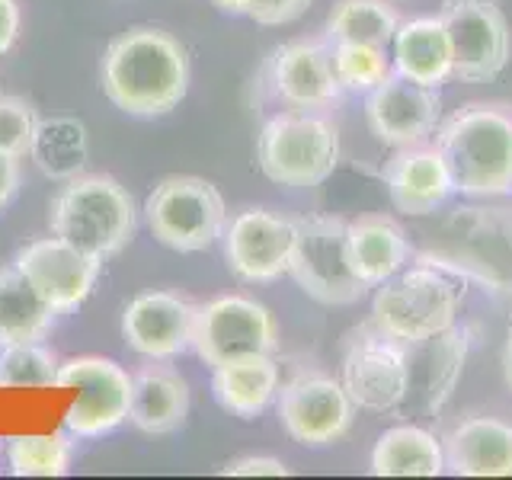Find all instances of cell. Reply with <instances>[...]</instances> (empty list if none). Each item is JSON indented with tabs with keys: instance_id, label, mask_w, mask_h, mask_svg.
Instances as JSON below:
<instances>
[{
	"instance_id": "cell-1",
	"label": "cell",
	"mask_w": 512,
	"mask_h": 480,
	"mask_svg": "<svg viewBox=\"0 0 512 480\" xmlns=\"http://www.w3.org/2000/svg\"><path fill=\"white\" fill-rule=\"evenodd\" d=\"M192 64L186 45L157 26H132L106 45L100 87L125 116H167L186 100Z\"/></svg>"
},
{
	"instance_id": "cell-2",
	"label": "cell",
	"mask_w": 512,
	"mask_h": 480,
	"mask_svg": "<svg viewBox=\"0 0 512 480\" xmlns=\"http://www.w3.org/2000/svg\"><path fill=\"white\" fill-rule=\"evenodd\" d=\"M436 148L461 196L512 192V109L471 103L436 128Z\"/></svg>"
},
{
	"instance_id": "cell-3",
	"label": "cell",
	"mask_w": 512,
	"mask_h": 480,
	"mask_svg": "<svg viewBox=\"0 0 512 480\" xmlns=\"http://www.w3.org/2000/svg\"><path fill=\"white\" fill-rule=\"evenodd\" d=\"M52 234L80 247L84 253L109 256L122 253L138 231V205L116 176L80 173L64 180L48 205Z\"/></svg>"
},
{
	"instance_id": "cell-4",
	"label": "cell",
	"mask_w": 512,
	"mask_h": 480,
	"mask_svg": "<svg viewBox=\"0 0 512 480\" xmlns=\"http://www.w3.org/2000/svg\"><path fill=\"white\" fill-rule=\"evenodd\" d=\"M461 292L436 269L413 266L378 285L372 301V324L404 346H423L455 327Z\"/></svg>"
},
{
	"instance_id": "cell-5",
	"label": "cell",
	"mask_w": 512,
	"mask_h": 480,
	"mask_svg": "<svg viewBox=\"0 0 512 480\" xmlns=\"http://www.w3.org/2000/svg\"><path fill=\"white\" fill-rule=\"evenodd\" d=\"M256 160L269 183L311 189L340 164V132L320 112L288 109L263 125L256 138Z\"/></svg>"
},
{
	"instance_id": "cell-6",
	"label": "cell",
	"mask_w": 512,
	"mask_h": 480,
	"mask_svg": "<svg viewBox=\"0 0 512 480\" xmlns=\"http://www.w3.org/2000/svg\"><path fill=\"white\" fill-rule=\"evenodd\" d=\"M288 276L304 295L327 304L346 308L356 304L368 285L356 276L346 244V221L333 215H304L295 218V247Z\"/></svg>"
},
{
	"instance_id": "cell-7",
	"label": "cell",
	"mask_w": 512,
	"mask_h": 480,
	"mask_svg": "<svg viewBox=\"0 0 512 480\" xmlns=\"http://www.w3.org/2000/svg\"><path fill=\"white\" fill-rule=\"evenodd\" d=\"M151 234L176 253H199L221 240L228 228V205L202 176H167L144 202Z\"/></svg>"
},
{
	"instance_id": "cell-8",
	"label": "cell",
	"mask_w": 512,
	"mask_h": 480,
	"mask_svg": "<svg viewBox=\"0 0 512 480\" xmlns=\"http://www.w3.org/2000/svg\"><path fill=\"white\" fill-rule=\"evenodd\" d=\"M192 349L212 368L247 356H276V317H272L266 304L247 295H221L205 304H196Z\"/></svg>"
},
{
	"instance_id": "cell-9",
	"label": "cell",
	"mask_w": 512,
	"mask_h": 480,
	"mask_svg": "<svg viewBox=\"0 0 512 480\" xmlns=\"http://www.w3.org/2000/svg\"><path fill=\"white\" fill-rule=\"evenodd\" d=\"M439 20L452 45V77L487 84L500 77L512 58V32L493 0H445Z\"/></svg>"
},
{
	"instance_id": "cell-10",
	"label": "cell",
	"mask_w": 512,
	"mask_h": 480,
	"mask_svg": "<svg viewBox=\"0 0 512 480\" xmlns=\"http://www.w3.org/2000/svg\"><path fill=\"white\" fill-rule=\"evenodd\" d=\"M58 388H77L80 397L64 416V429L77 439L106 436L128 420L132 375L116 359L77 356L58 365Z\"/></svg>"
},
{
	"instance_id": "cell-11",
	"label": "cell",
	"mask_w": 512,
	"mask_h": 480,
	"mask_svg": "<svg viewBox=\"0 0 512 480\" xmlns=\"http://www.w3.org/2000/svg\"><path fill=\"white\" fill-rule=\"evenodd\" d=\"M276 413L285 436L304 448H327L340 442L356 420V404L343 381L308 372L282 384L276 394Z\"/></svg>"
},
{
	"instance_id": "cell-12",
	"label": "cell",
	"mask_w": 512,
	"mask_h": 480,
	"mask_svg": "<svg viewBox=\"0 0 512 480\" xmlns=\"http://www.w3.org/2000/svg\"><path fill=\"white\" fill-rule=\"evenodd\" d=\"M343 388L356 410L388 413L410 394V359L407 346L384 336L381 330L352 340L343 359Z\"/></svg>"
},
{
	"instance_id": "cell-13",
	"label": "cell",
	"mask_w": 512,
	"mask_h": 480,
	"mask_svg": "<svg viewBox=\"0 0 512 480\" xmlns=\"http://www.w3.org/2000/svg\"><path fill=\"white\" fill-rule=\"evenodd\" d=\"M365 122L384 148H413L436 135L442 122V100L436 87L413 84L391 71L375 90L365 93Z\"/></svg>"
},
{
	"instance_id": "cell-14",
	"label": "cell",
	"mask_w": 512,
	"mask_h": 480,
	"mask_svg": "<svg viewBox=\"0 0 512 480\" xmlns=\"http://www.w3.org/2000/svg\"><path fill=\"white\" fill-rule=\"evenodd\" d=\"M13 266L32 282V288L52 304L58 314H68L80 308L96 279L103 272V260L93 253H84L80 247L68 244L61 237H39L26 244L13 256Z\"/></svg>"
},
{
	"instance_id": "cell-15",
	"label": "cell",
	"mask_w": 512,
	"mask_h": 480,
	"mask_svg": "<svg viewBox=\"0 0 512 480\" xmlns=\"http://www.w3.org/2000/svg\"><path fill=\"white\" fill-rule=\"evenodd\" d=\"M224 260L244 282H276L288 276L295 247V218L272 215L266 208L237 212L221 234Z\"/></svg>"
},
{
	"instance_id": "cell-16",
	"label": "cell",
	"mask_w": 512,
	"mask_h": 480,
	"mask_svg": "<svg viewBox=\"0 0 512 480\" xmlns=\"http://www.w3.org/2000/svg\"><path fill=\"white\" fill-rule=\"evenodd\" d=\"M196 304L176 292H141L125 304L122 336L144 359H176L192 349Z\"/></svg>"
},
{
	"instance_id": "cell-17",
	"label": "cell",
	"mask_w": 512,
	"mask_h": 480,
	"mask_svg": "<svg viewBox=\"0 0 512 480\" xmlns=\"http://www.w3.org/2000/svg\"><path fill=\"white\" fill-rule=\"evenodd\" d=\"M272 87H276L285 106L304 112H320L340 103L343 87L333 71L330 42L298 39L276 48V55H272Z\"/></svg>"
},
{
	"instance_id": "cell-18",
	"label": "cell",
	"mask_w": 512,
	"mask_h": 480,
	"mask_svg": "<svg viewBox=\"0 0 512 480\" xmlns=\"http://www.w3.org/2000/svg\"><path fill=\"white\" fill-rule=\"evenodd\" d=\"M381 180L388 186L391 205L404 215H432L455 192L445 157L439 148H426V144L394 148L381 167Z\"/></svg>"
},
{
	"instance_id": "cell-19",
	"label": "cell",
	"mask_w": 512,
	"mask_h": 480,
	"mask_svg": "<svg viewBox=\"0 0 512 480\" xmlns=\"http://www.w3.org/2000/svg\"><path fill=\"white\" fill-rule=\"evenodd\" d=\"M445 471L458 477H512V423L468 416L442 439Z\"/></svg>"
},
{
	"instance_id": "cell-20",
	"label": "cell",
	"mask_w": 512,
	"mask_h": 480,
	"mask_svg": "<svg viewBox=\"0 0 512 480\" xmlns=\"http://www.w3.org/2000/svg\"><path fill=\"white\" fill-rule=\"evenodd\" d=\"M189 416V384L186 378L170 365H151L138 368L132 375V404H128V420L135 429L148 436H170Z\"/></svg>"
},
{
	"instance_id": "cell-21",
	"label": "cell",
	"mask_w": 512,
	"mask_h": 480,
	"mask_svg": "<svg viewBox=\"0 0 512 480\" xmlns=\"http://www.w3.org/2000/svg\"><path fill=\"white\" fill-rule=\"evenodd\" d=\"M346 244L352 269L368 288L388 282L410 260V240L388 215H359L356 221H346Z\"/></svg>"
},
{
	"instance_id": "cell-22",
	"label": "cell",
	"mask_w": 512,
	"mask_h": 480,
	"mask_svg": "<svg viewBox=\"0 0 512 480\" xmlns=\"http://www.w3.org/2000/svg\"><path fill=\"white\" fill-rule=\"evenodd\" d=\"M394 71L413 84L436 87L452 77V45L439 16H416V20L400 23L394 32Z\"/></svg>"
},
{
	"instance_id": "cell-23",
	"label": "cell",
	"mask_w": 512,
	"mask_h": 480,
	"mask_svg": "<svg viewBox=\"0 0 512 480\" xmlns=\"http://www.w3.org/2000/svg\"><path fill=\"white\" fill-rule=\"evenodd\" d=\"M212 394L221 410L256 420L279 394V365L272 356H247L212 368Z\"/></svg>"
},
{
	"instance_id": "cell-24",
	"label": "cell",
	"mask_w": 512,
	"mask_h": 480,
	"mask_svg": "<svg viewBox=\"0 0 512 480\" xmlns=\"http://www.w3.org/2000/svg\"><path fill=\"white\" fill-rule=\"evenodd\" d=\"M368 471L375 477H439L445 474L442 442L423 426H391L378 436Z\"/></svg>"
},
{
	"instance_id": "cell-25",
	"label": "cell",
	"mask_w": 512,
	"mask_h": 480,
	"mask_svg": "<svg viewBox=\"0 0 512 480\" xmlns=\"http://www.w3.org/2000/svg\"><path fill=\"white\" fill-rule=\"evenodd\" d=\"M55 314L58 311L32 288L20 269H0V346L45 340Z\"/></svg>"
},
{
	"instance_id": "cell-26",
	"label": "cell",
	"mask_w": 512,
	"mask_h": 480,
	"mask_svg": "<svg viewBox=\"0 0 512 480\" xmlns=\"http://www.w3.org/2000/svg\"><path fill=\"white\" fill-rule=\"evenodd\" d=\"M87 154H90V141H87L84 122L68 119V116L39 119L29 157L36 160V167L45 176H52V180H61V183L71 180V176H80L87 167Z\"/></svg>"
},
{
	"instance_id": "cell-27",
	"label": "cell",
	"mask_w": 512,
	"mask_h": 480,
	"mask_svg": "<svg viewBox=\"0 0 512 480\" xmlns=\"http://www.w3.org/2000/svg\"><path fill=\"white\" fill-rule=\"evenodd\" d=\"M400 16L384 0H340L327 16V42H365L388 48Z\"/></svg>"
},
{
	"instance_id": "cell-28",
	"label": "cell",
	"mask_w": 512,
	"mask_h": 480,
	"mask_svg": "<svg viewBox=\"0 0 512 480\" xmlns=\"http://www.w3.org/2000/svg\"><path fill=\"white\" fill-rule=\"evenodd\" d=\"M71 432L7 439V464L13 477H64L71 471Z\"/></svg>"
},
{
	"instance_id": "cell-29",
	"label": "cell",
	"mask_w": 512,
	"mask_h": 480,
	"mask_svg": "<svg viewBox=\"0 0 512 480\" xmlns=\"http://www.w3.org/2000/svg\"><path fill=\"white\" fill-rule=\"evenodd\" d=\"M333 71L343 93H368L394 71L388 48L365 42H330Z\"/></svg>"
},
{
	"instance_id": "cell-30",
	"label": "cell",
	"mask_w": 512,
	"mask_h": 480,
	"mask_svg": "<svg viewBox=\"0 0 512 480\" xmlns=\"http://www.w3.org/2000/svg\"><path fill=\"white\" fill-rule=\"evenodd\" d=\"M58 365L55 349L42 340L0 346V388H52Z\"/></svg>"
},
{
	"instance_id": "cell-31",
	"label": "cell",
	"mask_w": 512,
	"mask_h": 480,
	"mask_svg": "<svg viewBox=\"0 0 512 480\" xmlns=\"http://www.w3.org/2000/svg\"><path fill=\"white\" fill-rule=\"evenodd\" d=\"M39 116L20 96H0V151L13 157H29L36 138Z\"/></svg>"
},
{
	"instance_id": "cell-32",
	"label": "cell",
	"mask_w": 512,
	"mask_h": 480,
	"mask_svg": "<svg viewBox=\"0 0 512 480\" xmlns=\"http://www.w3.org/2000/svg\"><path fill=\"white\" fill-rule=\"evenodd\" d=\"M311 7V0H250V20L260 26H285Z\"/></svg>"
},
{
	"instance_id": "cell-33",
	"label": "cell",
	"mask_w": 512,
	"mask_h": 480,
	"mask_svg": "<svg viewBox=\"0 0 512 480\" xmlns=\"http://www.w3.org/2000/svg\"><path fill=\"white\" fill-rule=\"evenodd\" d=\"M218 474H228V477H288L292 468L279 458H269V455H247V458H234L228 464H221Z\"/></svg>"
},
{
	"instance_id": "cell-34",
	"label": "cell",
	"mask_w": 512,
	"mask_h": 480,
	"mask_svg": "<svg viewBox=\"0 0 512 480\" xmlns=\"http://www.w3.org/2000/svg\"><path fill=\"white\" fill-rule=\"evenodd\" d=\"M20 183H23L20 157L0 151V208H7L16 199V192H20Z\"/></svg>"
},
{
	"instance_id": "cell-35",
	"label": "cell",
	"mask_w": 512,
	"mask_h": 480,
	"mask_svg": "<svg viewBox=\"0 0 512 480\" xmlns=\"http://www.w3.org/2000/svg\"><path fill=\"white\" fill-rule=\"evenodd\" d=\"M16 36H20V4L16 0H0V55H7Z\"/></svg>"
},
{
	"instance_id": "cell-36",
	"label": "cell",
	"mask_w": 512,
	"mask_h": 480,
	"mask_svg": "<svg viewBox=\"0 0 512 480\" xmlns=\"http://www.w3.org/2000/svg\"><path fill=\"white\" fill-rule=\"evenodd\" d=\"M212 4L221 13H231V16H247L250 13V0H212Z\"/></svg>"
},
{
	"instance_id": "cell-37",
	"label": "cell",
	"mask_w": 512,
	"mask_h": 480,
	"mask_svg": "<svg viewBox=\"0 0 512 480\" xmlns=\"http://www.w3.org/2000/svg\"><path fill=\"white\" fill-rule=\"evenodd\" d=\"M506 384L512 391V327H509V340H506Z\"/></svg>"
},
{
	"instance_id": "cell-38",
	"label": "cell",
	"mask_w": 512,
	"mask_h": 480,
	"mask_svg": "<svg viewBox=\"0 0 512 480\" xmlns=\"http://www.w3.org/2000/svg\"><path fill=\"white\" fill-rule=\"evenodd\" d=\"M0 455H4V445H0Z\"/></svg>"
}]
</instances>
